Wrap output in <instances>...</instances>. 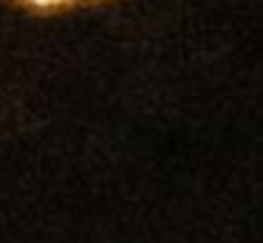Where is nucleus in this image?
Listing matches in <instances>:
<instances>
[{
  "instance_id": "f257e3e1",
  "label": "nucleus",
  "mask_w": 263,
  "mask_h": 243,
  "mask_svg": "<svg viewBox=\"0 0 263 243\" xmlns=\"http://www.w3.org/2000/svg\"><path fill=\"white\" fill-rule=\"evenodd\" d=\"M31 6H40V9H48V6H63V3H71V0H26Z\"/></svg>"
}]
</instances>
